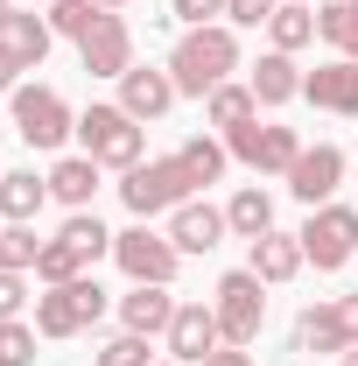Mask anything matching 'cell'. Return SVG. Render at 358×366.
Returning a JSON list of instances; mask_svg holds the SVG:
<instances>
[{
	"label": "cell",
	"mask_w": 358,
	"mask_h": 366,
	"mask_svg": "<svg viewBox=\"0 0 358 366\" xmlns=\"http://www.w3.org/2000/svg\"><path fill=\"white\" fill-rule=\"evenodd\" d=\"M232 71H239V36H232L225 21L190 29V36L169 49V78H176V92H190V99H211Z\"/></svg>",
	"instance_id": "obj_1"
},
{
	"label": "cell",
	"mask_w": 358,
	"mask_h": 366,
	"mask_svg": "<svg viewBox=\"0 0 358 366\" xmlns=\"http://www.w3.org/2000/svg\"><path fill=\"white\" fill-rule=\"evenodd\" d=\"M190 190H197V177H190V162H183V155L134 162V169H127V183H120V197H127V212H134V219L176 212V204H190Z\"/></svg>",
	"instance_id": "obj_2"
},
{
	"label": "cell",
	"mask_w": 358,
	"mask_h": 366,
	"mask_svg": "<svg viewBox=\"0 0 358 366\" xmlns=\"http://www.w3.org/2000/svg\"><path fill=\"white\" fill-rule=\"evenodd\" d=\"M78 141L98 169H134L140 162V120L127 106H85L78 113Z\"/></svg>",
	"instance_id": "obj_3"
},
{
	"label": "cell",
	"mask_w": 358,
	"mask_h": 366,
	"mask_svg": "<svg viewBox=\"0 0 358 366\" xmlns=\"http://www.w3.org/2000/svg\"><path fill=\"white\" fill-rule=\"evenodd\" d=\"M211 310H218L225 345H253L260 324H267V282H260L253 268H232L218 289H211Z\"/></svg>",
	"instance_id": "obj_4"
},
{
	"label": "cell",
	"mask_w": 358,
	"mask_h": 366,
	"mask_svg": "<svg viewBox=\"0 0 358 366\" xmlns=\"http://www.w3.org/2000/svg\"><path fill=\"white\" fill-rule=\"evenodd\" d=\"M98 317H106V289H98L91 274L56 282L49 296H36V331H43V338H78V331H91Z\"/></svg>",
	"instance_id": "obj_5"
},
{
	"label": "cell",
	"mask_w": 358,
	"mask_h": 366,
	"mask_svg": "<svg viewBox=\"0 0 358 366\" xmlns=\"http://www.w3.org/2000/svg\"><path fill=\"white\" fill-rule=\"evenodd\" d=\"M14 134L29 148H63V134H78V113L49 85H14Z\"/></svg>",
	"instance_id": "obj_6"
},
{
	"label": "cell",
	"mask_w": 358,
	"mask_h": 366,
	"mask_svg": "<svg viewBox=\"0 0 358 366\" xmlns=\"http://www.w3.org/2000/svg\"><path fill=\"white\" fill-rule=\"evenodd\" d=\"M113 261H120V274L127 282H148V289H169L176 282V239L169 232H148V226H127L113 232Z\"/></svg>",
	"instance_id": "obj_7"
},
{
	"label": "cell",
	"mask_w": 358,
	"mask_h": 366,
	"mask_svg": "<svg viewBox=\"0 0 358 366\" xmlns=\"http://www.w3.org/2000/svg\"><path fill=\"white\" fill-rule=\"evenodd\" d=\"M295 239H302V261H316L323 274H337L358 254V212L352 204H316L310 226L295 232Z\"/></svg>",
	"instance_id": "obj_8"
},
{
	"label": "cell",
	"mask_w": 358,
	"mask_h": 366,
	"mask_svg": "<svg viewBox=\"0 0 358 366\" xmlns=\"http://www.w3.org/2000/svg\"><path fill=\"white\" fill-rule=\"evenodd\" d=\"M225 148H232L246 169H281V177H288V169H295V155H302L295 127H274V120L260 127V113H253L246 127H232V134H225Z\"/></svg>",
	"instance_id": "obj_9"
},
{
	"label": "cell",
	"mask_w": 358,
	"mask_h": 366,
	"mask_svg": "<svg viewBox=\"0 0 358 366\" xmlns=\"http://www.w3.org/2000/svg\"><path fill=\"white\" fill-rule=\"evenodd\" d=\"M337 183H344V148H337V141L302 148V155H295V169H288V190H295L310 212H316V204H330V190H337Z\"/></svg>",
	"instance_id": "obj_10"
},
{
	"label": "cell",
	"mask_w": 358,
	"mask_h": 366,
	"mask_svg": "<svg viewBox=\"0 0 358 366\" xmlns=\"http://www.w3.org/2000/svg\"><path fill=\"white\" fill-rule=\"evenodd\" d=\"M218 345H225L218 310H211V303H176V324H169V352H176V366H204Z\"/></svg>",
	"instance_id": "obj_11"
},
{
	"label": "cell",
	"mask_w": 358,
	"mask_h": 366,
	"mask_svg": "<svg viewBox=\"0 0 358 366\" xmlns=\"http://www.w3.org/2000/svg\"><path fill=\"white\" fill-rule=\"evenodd\" d=\"M78 64H85L91 78H127V71H134V36H127V21H120V14H98V29L78 43Z\"/></svg>",
	"instance_id": "obj_12"
},
{
	"label": "cell",
	"mask_w": 358,
	"mask_h": 366,
	"mask_svg": "<svg viewBox=\"0 0 358 366\" xmlns=\"http://www.w3.org/2000/svg\"><path fill=\"white\" fill-rule=\"evenodd\" d=\"M302 99L323 106V113H344V120H352V113H358V64H352V56L316 64L310 78H302Z\"/></svg>",
	"instance_id": "obj_13"
},
{
	"label": "cell",
	"mask_w": 358,
	"mask_h": 366,
	"mask_svg": "<svg viewBox=\"0 0 358 366\" xmlns=\"http://www.w3.org/2000/svg\"><path fill=\"white\" fill-rule=\"evenodd\" d=\"M176 99H183V92H176V78H169V71H140V64H134V71L120 78V106H127L134 120H162Z\"/></svg>",
	"instance_id": "obj_14"
},
{
	"label": "cell",
	"mask_w": 358,
	"mask_h": 366,
	"mask_svg": "<svg viewBox=\"0 0 358 366\" xmlns=\"http://www.w3.org/2000/svg\"><path fill=\"white\" fill-rule=\"evenodd\" d=\"M120 324L140 331V338H169V324H176V296H169V289L134 282V296H120Z\"/></svg>",
	"instance_id": "obj_15"
},
{
	"label": "cell",
	"mask_w": 358,
	"mask_h": 366,
	"mask_svg": "<svg viewBox=\"0 0 358 366\" xmlns=\"http://www.w3.org/2000/svg\"><path fill=\"white\" fill-rule=\"evenodd\" d=\"M225 212H211V204H176L169 212V239H176V254H211L225 239Z\"/></svg>",
	"instance_id": "obj_16"
},
{
	"label": "cell",
	"mask_w": 358,
	"mask_h": 366,
	"mask_svg": "<svg viewBox=\"0 0 358 366\" xmlns=\"http://www.w3.org/2000/svg\"><path fill=\"white\" fill-rule=\"evenodd\" d=\"M43 204H49V177H36V169H0V219L7 226H29Z\"/></svg>",
	"instance_id": "obj_17"
},
{
	"label": "cell",
	"mask_w": 358,
	"mask_h": 366,
	"mask_svg": "<svg viewBox=\"0 0 358 366\" xmlns=\"http://www.w3.org/2000/svg\"><path fill=\"white\" fill-rule=\"evenodd\" d=\"M246 268L260 274L267 289H274V282H295V274H302V239H295V232H260Z\"/></svg>",
	"instance_id": "obj_18"
},
{
	"label": "cell",
	"mask_w": 358,
	"mask_h": 366,
	"mask_svg": "<svg viewBox=\"0 0 358 366\" xmlns=\"http://www.w3.org/2000/svg\"><path fill=\"white\" fill-rule=\"evenodd\" d=\"M295 352H352L337 303H310V310L295 317Z\"/></svg>",
	"instance_id": "obj_19"
},
{
	"label": "cell",
	"mask_w": 358,
	"mask_h": 366,
	"mask_svg": "<svg viewBox=\"0 0 358 366\" xmlns=\"http://www.w3.org/2000/svg\"><path fill=\"white\" fill-rule=\"evenodd\" d=\"M253 99L260 106H288V99H302V71H295V56H281V49H267L260 64H253Z\"/></svg>",
	"instance_id": "obj_20"
},
{
	"label": "cell",
	"mask_w": 358,
	"mask_h": 366,
	"mask_svg": "<svg viewBox=\"0 0 358 366\" xmlns=\"http://www.w3.org/2000/svg\"><path fill=\"white\" fill-rule=\"evenodd\" d=\"M91 190H98V162H91V155H63V162L49 169V197L71 204V212H85Z\"/></svg>",
	"instance_id": "obj_21"
},
{
	"label": "cell",
	"mask_w": 358,
	"mask_h": 366,
	"mask_svg": "<svg viewBox=\"0 0 358 366\" xmlns=\"http://www.w3.org/2000/svg\"><path fill=\"white\" fill-rule=\"evenodd\" d=\"M225 226L239 232V239H260V232H274V197L253 183V190H239L232 204H225Z\"/></svg>",
	"instance_id": "obj_22"
},
{
	"label": "cell",
	"mask_w": 358,
	"mask_h": 366,
	"mask_svg": "<svg viewBox=\"0 0 358 366\" xmlns=\"http://www.w3.org/2000/svg\"><path fill=\"white\" fill-rule=\"evenodd\" d=\"M204 113H211V127H225V134H232V127H246V120L260 113V99H253V85H232V78H225V85L204 99Z\"/></svg>",
	"instance_id": "obj_23"
},
{
	"label": "cell",
	"mask_w": 358,
	"mask_h": 366,
	"mask_svg": "<svg viewBox=\"0 0 358 366\" xmlns=\"http://www.w3.org/2000/svg\"><path fill=\"white\" fill-rule=\"evenodd\" d=\"M267 36H274V49H281V56H295L302 43H316V7H302V0H288V7H274Z\"/></svg>",
	"instance_id": "obj_24"
},
{
	"label": "cell",
	"mask_w": 358,
	"mask_h": 366,
	"mask_svg": "<svg viewBox=\"0 0 358 366\" xmlns=\"http://www.w3.org/2000/svg\"><path fill=\"white\" fill-rule=\"evenodd\" d=\"M7 43L21 49V64L36 71V64L49 56V43H56V29H49V14H21V7H14V21H7Z\"/></svg>",
	"instance_id": "obj_25"
},
{
	"label": "cell",
	"mask_w": 358,
	"mask_h": 366,
	"mask_svg": "<svg viewBox=\"0 0 358 366\" xmlns=\"http://www.w3.org/2000/svg\"><path fill=\"white\" fill-rule=\"evenodd\" d=\"M316 36L337 43V56H352V64H358V0H330V7L316 14Z\"/></svg>",
	"instance_id": "obj_26"
},
{
	"label": "cell",
	"mask_w": 358,
	"mask_h": 366,
	"mask_svg": "<svg viewBox=\"0 0 358 366\" xmlns=\"http://www.w3.org/2000/svg\"><path fill=\"white\" fill-rule=\"evenodd\" d=\"M98 14H106L98 0H49V29L71 36V43H85L91 29H98Z\"/></svg>",
	"instance_id": "obj_27"
},
{
	"label": "cell",
	"mask_w": 358,
	"mask_h": 366,
	"mask_svg": "<svg viewBox=\"0 0 358 366\" xmlns=\"http://www.w3.org/2000/svg\"><path fill=\"white\" fill-rule=\"evenodd\" d=\"M176 155L190 162V177H197V183H218V177H225V162H232V148H218L211 134H190Z\"/></svg>",
	"instance_id": "obj_28"
},
{
	"label": "cell",
	"mask_w": 358,
	"mask_h": 366,
	"mask_svg": "<svg viewBox=\"0 0 358 366\" xmlns=\"http://www.w3.org/2000/svg\"><path fill=\"white\" fill-rule=\"evenodd\" d=\"M56 239H71V247H78V261H85V268H91V261H98V254H113V232L98 226V219H91V212H71V226L56 232Z\"/></svg>",
	"instance_id": "obj_29"
},
{
	"label": "cell",
	"mask_w": 358,
	"mask_h": 366,
	"mask_svg": "<svg viewBox=\"0 0 358 366\" xmlns=\"http://www.w3.org/2000/svg\"><path fill=\"white\" fill-rule=\"evenodd\" d=\"M43 247H49V239H36L29 226H7V232H0V268H7V274H29L36 261H43Z\"/></svg>",
	"instance_id": "obj_30"
},
{
	"label": "cell",
	"mask_w": 358,
	"mask_h": 366,
	"mask_svg": "<svg viewBox=\"0 0 358 366\" xmlns=\"http://www.w3.org/2000/svg\"><path fill=\"white\" fill-rule=\"evenodd\" d=\"M78 274H85L78 247H71V239H49L43 261H36V282H43V289H56V282H78Z\"/></svg>",
	"instance_id": "obj_31"
},
{
	"label": "cell",
	"mask_w": 358,
	"mask_h": 366,
	"mask_svg": "<svg viewBox=\"0 0 358 366\" xmlns=\"http://www.w3.org/2000/svg\"><path fill=\"white\" fill-rule=\"evenodd\" d=\"M36 338L43 331H29L21 317H0V366H36Z\"/></svg>",
	"instance_id": "obj_32"
},
{
	"label": "cell",
	"mask_w": 358,
	"mask_h": 366,
	"mask_svg": "<svg viewBox=\"0 0 358 366\" xmlns=\"http://www.w3.org/2000/svg\"><path fill=\"white\" fill-rule=\"evenodd\" d=\"M98 366H148V338H140V331L106 338V345H98Z\"/></svg>",
	"instance_id": "obj_33"
},
{
	"label": "cell",
	"mask_w": 358,
	"mask_h": 366,
	"mask_svg": "<svg viewBox=\"0 0 358 366\" xmlns=\"http://www.w3.org/2000/svg\"><path fill=\"white\" fill-rule=\"evenodd\" d=\"M274 7H281V0H232L225 14H232L239 29H267V21H274Z\"/></svg>",
	"instance_id": "obj_34"
},
{
	"label": "cell",
	"mask_w": 358,
	"mask_h": 366,
	"mask_svg": "<svg viewBox=\"0 0 358 366\" xmlns=\"http://www.w3.org/2000/svg\"><path fill=\"white\" fill-rule=\"evenodd\" d=\"M232 0H176V21H190V29H211Z\"/></svg>",
	"instance_id": "obj_35"
},
{
	"label": "cell",
	"mask_w": 358,
	"mask_h": 366,
	"mask_svg": "<svg viewBox=\"0 0 358 366\" xmlns=\"http://www.w3.org/2000/svg\"><path fill=\"white\" fill-rule=\"evenodd\" d=\"M21 71H29V64H21V49L0 36V92H14V85H21Z\"/></svg>",
	"instance_id": "obj_36"
},
{
	"label": "cell",
	"mask_w": 358,
	"mask_h": 366,
	"mask_svg": "<svg viewBox=\"0 0 358 366\" xmlns=\"http://www.w3.org/2000/svg\"><path fill=\"white\" fill-rule=\"evenodd\" d=\"M21 303H29V296H21V274L0 268V317H21Z\"/></svg>",
	"instance_id": "obj_37"
},
{
	"label": "cell",
	"mask_w": 358,
	"mask_h": 366,
	"mask_svg": "<svg viewBox=\"0 0 358 366\" xmlns=\"http://www.w3.org/2000/svg\"><path fill=\"white\" fill-rule=\"evenodd\" d=\"M337 317H344V338L358 345V296H337Z\"/></svg>",
	"instance_id": "obj_38"
},
{
	"label": "cell",
	"mask_w": 358,
	"mask_h": 366,
	"mask_svg": "<svg viewBox=\"0 0 358 366\" xmlns=\"http://www.w3.org/2000/svg\"><path fill=\"white\" fill-rule=\"evenodd\" d=\"M204 366H253V360H246V345H218V352H211Z\"/></svg>",
	"instance_id": "obj_39"
},
{
	"label": "cell",
	"mask_w": 358,
	"mask_h": 366,
	"mask_svg": "<svg viewBox=\"0 0 358 366\" xmlns=\"http://www.w3.org/2000/svg\"><path fill=\"white\" fill-rule=\"evenodd\" d=\"M7 21H14V0H0V36H7Z\"/></svg>",
	"instance_id": "obj_40"
},
{
	"label": "cell",
	"mask_w": 358,
	"mask_h": 366,
	"mask_svg": "<svg viewBox=\"0 0 358 366\" xmlns=\"http://www.w3.org/2000/svg\"><path fill=\"white\" fill-rule=\"evenodd\" d=\"M337 366H358V345H352V352H337Z\"/></svg>",
	"instance_id": "obj_41"
},
{
	"label": "cell",
	"mask_w": 358,
	"mask_h": 366,
	"mask_svg": "<svg viewBox=\"0 0 358 366\" xmlns=\"http://www.w3.org/2000/svg\"><path fill=\"white\" fill-rule=\"evenodd\" d=\"M98 7H106V14H120V7H127V0H98Z\"/></svg>",
	"instance_id": "obj_42"
},
{
	"label": "cell",
	"mask_w": 358,
	"mask_h": 366,
	"mask_svg": "<svg viewBox=\"0 0 358 366\" xmlns=\"http://www.w3.org/2000/svg\"><path fill=\"white\" fill-rule=\"evenodd\" d=\"M169 366H176V360H169Z\"/></svg>",
	"instance_id": "obj_43"
}]
</instances>
